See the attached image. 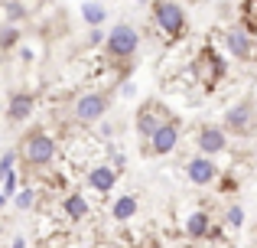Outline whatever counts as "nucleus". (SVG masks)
I'll use <instances>...</instances> for the list:
<instances>
[{"label":"nucleus","instance_id":"f257e3e1","mask_svg":"<svg viewBox=\"0 0 257 248\" xmlns=\"http://www.w3.org/2000/svg\"><path fill=\"white\" fill-rule=\"evenodd\" d=\"M20 157H23L30 167H43V163H49V160L56 157V140L46 137L43 131H33L30 137L23 140V147H20Z\"/></svg>","mask_w":257,"mask_h":248},{"label":"nucleus","instance_id":"f03ea898","mask_svg":"<svg viewBox=\"0 0 257 248\" xmlns=\"http://www.w3.org/2000/svg\"><path fill=\"white\" fill-rule=\"evenodd\" d=\"M153 17H157L160 30L170 33V36H179L182 26H186V13H182V7L173 4V0H157V7H153Z\"/></svg>","mask_w":257,"mask_h":248},{"label":"nucleus","instance_id":"7ed1b4c3","mask_svg":"<svg viewBox=\"0 0 257 248\" xmlns=\"http://www.w3.org/2000/svg\"><path fill=\"white\" fill-rule=\"evenodd\" d=\"M137 30L134 26H127V23H120V26H114L111 30V36H107V52H111L114 59H127V56H134L137 52Z\"/></svg>","mask_w":257,"mask_h":248},{"label":"nucleus","instance_id":"20e7f679","mask_svg":"<svg viewBox=\"0 0 257 248\" xmlns=\"http://www.w3.org/2000/svg\"><path fill=\"white\" fill-rule=\"evenodd\" d=\"M221 69H225V65H221V59L215 56V49H202V52H199V62H195V72H199V78L208 85V89H212V85L221 78Z\"/></svg>","mask_w":257,"mask_h":248},{"label":"nucleus","instance_id":"39448f33","mask_svg":"<svg viewBox=\"0 0 257 248\" xmlns=\"http://www.w3.org/2000/svg\"><path fill=\"white\" fill-rule=\"evenodd\" d=\"M104 111H107V98L104 95H82L78 105H75L78 121H98Z\"/></svg>","mask_w":257,"mask_h":248},{"label":"nucleus","instance_id":"423d86ee","mask_svg":"<svg viewBox=\"0 0 257 248\" xmlns=\"http://www.w3.org/2000/svg\"><path fill=\"white\" fill-rule=\"evenodd\" d=\"M251 105H238V108H231L225 115V127L228 131H234V134H251L254 131V124H251Z\"/></svg>","mask_w":257,"mask_h":248},{"label":"nucleus","instance_id":"0eeeda50","mask_svg":"<svg viewBox=\"0 0 257 248\" xmlns=\"http://www.w3.org/2000/svg\"><path fill=\"white\" fill-rule=\"evenodd\" d=\"M163 124H170V121H163V111H157V105H147V108L140 111V118H137V131L147 134V137H153Z\"/></svg>","mask_w":257,"mask_h":248},{"label":"nucleus","instance_id":"6e6552de","mask_svg":"<svg viewBox=\"0 0 257 248\" xmlns=\"http://www.w3.org/2000/svg\"><path fill=\"white\" fill-rule=\"evenodd\" d=\"M176 140H179V127L170 121V124H163L157 134H153L150 144H153V150H157V153H170L173 147H176Z\"/></svg>","mask_w":257,"mask_h":248},{"label":"nucleus","instance_id":"1a4fd4ad","mask_svg":"<svg viewBox=\"0 0 257 248\" xmlns=\"http://www.w3.org/2000/svg\"><path fill=\"white\" fill-rule=\"evenodd\" d=\"M215 163L212 160H205V157H199V160H192V163H189V180H192V183H199V186H205V183H212L215 180Z\"/></svg>","mask_w":257,"mask_h":248},{"label":"nucleus","instance_id":"9d476101","mask_svg":"<svg viewBox=\"0 0 257 248\" xmlns=\"http://www.w3.org/2000/svg\"><path fill=\"white\" fill-rule=\"evenodd\" d=\"M199 147H202L205 153L225 150V131H221V127H205V131L199 134Z\"/></svg>","mask_w":257,"mask_h":248},{"label":"nucleus","instance_id":"9b49d317","mask_svg":"<svg viewBox=\"0 0 257 248\" xmlns=\"http://www.w3.org/2000/svg\"><path fill=\"white\" fill-rule=\"evenodd\" d=\"M30 111H33V95H13L10 98V108H7V115L13 118V121H23V118H30Z\"/></svg>","mask_w":257,"mask_h":248},{"label":"nucleus","instance_id":"f8f14e48","mask_svg":"<svg viewBox=\"0 0 257 248\" xmlns=\"http://www.w3.org/2000/svg\"><path fill=\"white\" fill-rule=\"evenodd\" d=\"M228 46H231V52L234 56H241V59H251V39L244 36V33H238V30H231L228 33Z\"/></svg>","mask_w":257,"mask_h":248},{"label":"nucleus","instance_id":"ddd939ff","mask_svg":"<svg viewBox=\"0 0 257 248\" xmlns=\"http://www.w3.org/2000/svg\"><path fill=\"white\" fill-rule=\"evenodd\" d=\"M114 180H117V177H114L111 167H98V170H91V186H94V190H101V193L111 190Z\"/></svg>","mask_w":257,"mask_h":248},{"label":"nucleus","instance_id":"4468645a","mask_svg":"<svg viewBox=\"0 0 257 248\" xmlns=\"http://www.w3.org/2000/svg\"><path fill=\"white\" fill-rule=\"evenodd\" d=\"M186 232L192 238L208 235V216H205V212H192V216H189V222H186Z\"/></svg>","mask_w":257,"mask_h":248},{"label":"nucleus","instance_id":"2eb2a0df","mask_svg":"<svg viewBox=\"0 0 257 248\" xmlns=\"http://www.w3.org/2000/svg\"><path fill=\"white\" fill-rule=\"evenodd\" d=\"M134 212H137V199H134V196H120L117 203H114V219H117V222L131 219Z\"/></svg>","mask_w":257,"mask_h":248},{"label":"nucleus","instance_id":"dca6fc26","mask_svg":"<svg viewBox=\"0 0 257 248\" xmlns=\"http://www.w3.org/2000/svg\"><path fill=\"white\" fill-rule=\"evenodd\" d=\"M65 212H69V219H75V222H78V219L88 212V203H85L82 196H69V199H65Z\"/></svg>","mask_w":257,"mask_h":248},{"label":"nucleus","instance_id":"f3484780","mask_svg":"<svg viewBox=\"0 0 257 248\" xmlns=\"http://www.w3.org/2000/svg\"><path fill=\"white\" fill-rule=\"evenodd\" d=\"M82 17L88 20V23H101V20H104V10H101L98 4H85L82 7Z\"/></svg>","mask_w":257,"mask_h":248},{"label":"nucleus","instance_id":"a211bd4d","mask_svg":"<svg viewBox=\"0 0 257 248\" xmlns=\"http://www.w3.org/2000/svg\"><path fill=\"white\" fill-rule=\"evenodd\" d=\"M241 10H244V17H247V26L257 30V0H244V7H241Z\"/></svg>","mask_w":257,"mask_h":248},{"label":"nucleus","instance_id":"6ab92c4d","mask_svg":"<svg viewBox=\"0 0 257 248\" xmlns=\"http://www.w3.org/2000/svg\"><path fill=\"white\" fill-rule=\"evenodd\" d=\"M33 199H36V193H33V190H23V193L17 196V206H20V209H30Z\"/></svg>","mask_w":257,"mask_h":248},{"label":"nucleus","instance_id":"aec40b11","mask_svg":"<svg viewBox=\"0 0 257 248\" xmlns=\"http://www.w3.org/2000/svg\"><path fill=\"white\" fill-rule=\"evenodd\" d=\"M241 222H244V212H241L238 206H231V209H228V225H234V229H238Z\"/></svg>","mask_w":257,"mask_h":248},{"label":"nucleus","instance_id":"412c9836","mask_svg":"<svg viewBox=\"0 0 257 248\" xmlns=\"http://www.w3.org/2000/svg\"><path fill=\"white\" fill-rule=\"evenodd\" d=\"M13 39H17V33H13V30L0 33V46H13Z\"/></svg>","mask_w":257,"mask_h":248},{"label":"nucleus","instance_id":"4be33fe9","mask_svg":"<svg viewBox=\"0 0 257 248\" xmlns=\"http://www.w3.org/2000/svg\"><path fill=\"white\" fill-rule=\"evenodd\" d=\"M13 248H26V242H23V238H17V242H13Z\"/></svg>","mask_w":257,"mask_h":248},{"label":"nucleus","instance_id":"5701e85b","mask_svg":"<svg viewBox=\"0 0 257 248\" xmlns=\"http://www.w3.org/2000/svg\"><path fill=\"white\" fill-rule=\"evenodd\" d=\"M150 248H160V245H150Z\"/></svg>","mask_w":257,"mask_h":248},{"label":"nucleus","instance_id":"b1692460","mask_svg":"<svg viewBox=\"0 0 257 248\" xmlns=\"http://www.w3.org/2000/svg\"><path fill=\"white\" fill-rule=\"evenodd\" d=\"M0 203H4V196H0Z\"/></svg>","mask_w":257,"mask_h":248}]
</instances>
